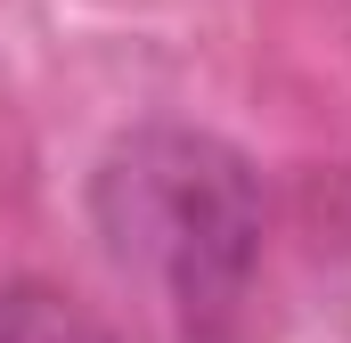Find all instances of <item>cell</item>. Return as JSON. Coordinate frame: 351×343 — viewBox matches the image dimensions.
Here are the masks:
<instances>
[{
  "label": "cell",
  "instance_id": "2",
  "mask_svg": "<svg viewBox=\"0 0 351 343\" xmlns=\"http://www.w3.org/2000/svg\"><path fill=\"white\" fill-rule=\"evenodd\" d=\"M0 343H114V327L41 278H0Z\"/></svg>",
  "mask_w": 351,
  "mask_h": 343
},
{
  "label": "cell",
  "instance_id": "1",
  "mask_svg": "<svg viewBox=\"0 0 351 343\" xmlns=\"http://www.w3.org/2000/svg\"><path fill=\"white\" fill-rule=\"evenodd\" d=\"M90 221L114 270L139 278L188 343H221L245 319L262 270V172L221 131L196 123L123 131L98 156Z\"/></svg>",
  "mask_w": 351,
  "mask_h": 343
}]
</instances>
